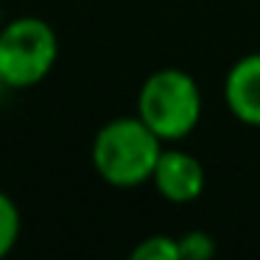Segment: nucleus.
Instances as JSON below:
<instances>
[{"mask_svg": "<svg viewBox=\"0 0 260 260\" xmlns=\"http://www.w3.org/2000/svg\"><path fill=\"white\" fill-rule=\"evenodd\" d=\"M215 238L204 230H190L179 235V260H207L215 254Z\"/></svg>", "mask_w": 260, "mask_h": 260, "instance_id": "nucleus-8", "label": "nucleus"}, {"mask_svg": "<svg viewBox=\"0 0 260 260\" xmlns=\"http://www.w3.org/2000/svg\"><path fill=\"white\" fill-rule=\"evenodd\" d=\"M59 59V37L45 20L17 17L0 28V84L28 90L48 79Z\"/></svg>", "mask_w": 260, "mask_h": 260, "instance_id": "nucleus-3", "label": "nucleus"}, {"mask_svg": "<svg viewBox=\"0 0 260 260\" xmlns=\"http://www.w3.org/2000/svg\"><path fill=\"white\" fill-rule=\"evenodd\" d=\"M224 104L241 123L260 126V53L241 56L224 79Z\"/></svg>", "mask_w": 260, "mask_h": 260, "instance_id": "nucleus-5", "label": "nucleus"}, {"mask_svg": "<svg viewBox=\"0 0 260 260\" xmlns=\"http://www.w3.org/2000/svg\"><path fill=\"white\" fill-rule=\"evenodd\" d=\"M137 118L159 140H185L202 118V90L196 79L179 68L151 73L137 92Z\"/></svg>", "mask_w": 260, "mask_h": 260, "instance_id": "nucleus-2", "label": "nucleus"}, {"mask_svg": "<svg viewBox=\"0 0 260 260\" xmlns=\"http://www.w3.org/2000/svg\"><path fill=\"white\" fill-rule=\"evenodd\" d=\"M151 182L165 202L187 204L204 193V168L193 154L182 148H162Z\"/></svg>", "mask_w": 260, "mask_h": 260, "instance_id": "nucleus-4", "label": "nucleus"}, {"mask_svg": "<svg viewBox=\"0 0 260 260\" xmlns=\"http://www.w3.org/2000/svg\"><path fill=\"white\" fill-rule=\"evenodd\" d=\"M162 140L140 118L107 120L92 137V168L112 187H137L151 182Z\"/></svg>", "mask_w": 260, "mask_h": 260, "instance_id": "nucleus-1", "label": "nucleus"}, {"mask_svg": "<svg viewBox=\"0 0 260 260\" xmlns=\"http://www.w3.org/2000/svg\"><path fill=\"white\" fill-rule=\"evenodd\" d=\"M132 260H179V238L148 235L132 249Z\"/></svg>", "mask_w": 260, "mask_h": 260, "instance_id": "nucleus-7", "label": "nucleus"}, {"mask_svg": "<svg viewBox=\"0 0 260 260\" xmlns=\"http://www.w3.org/2000/svg\"><path fill=\"white\" fill-rule=\"evenodd\" d=\"M20 238V210L9 193L0 190V260L6 257Z\"/></svg>", "mask_w": 260, "mask_h": 260, "instance_id": "nucleus-6", "label": "nucleus"}]
</instances>
